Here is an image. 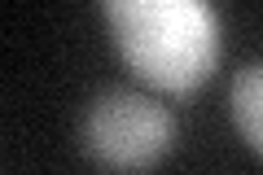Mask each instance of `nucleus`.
<instances>
[{"label": "nucleus", "instance_id": "nucleus-3", "mask_svg": "<svg viewBox=\"0 0 263 175\" xmlns=\"http://www.w3.org/2000/svg\"><path fill=\"white\" fill-rule=\"evenodd\" d=\"M228 110H233V123L241 131V140L263 158V62H250L233 74Z\"/></svg>", "mask_w": 263, "mask_h": 175}, {"label": "nucleus", "instance_id": "nucleus-2", "mask_svg": "<svg viewBox=\"0 0 263 175\" xmlns=\"http://www.w3.org/2000/svg\"><path fill=\"white\" fill-rule=\"evenodd\" d=\"M88 158L110 171H149L176 145V119L154 96L132 88H105L88 101L79 123Z\"/></svg>", "mask_w": 263, "mask_h": 175}, {"label": "nucleus", "instance_id": "nucleus-1", "mask_svg": "<svg viewBox=\"0 0 263 175\" xmlns=\"http://www.w3.org/2000/svg\"><path fill=\"white\" fill-rule=\"evenodd\" d=\"M119 57L158 92H193L219 66V18L202 0H105Z\"/></svg>", "mask_w": 263, "mask_h": 175}]
</instances>
